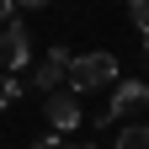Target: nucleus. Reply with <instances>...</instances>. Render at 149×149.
<instances>
[{"label": "nucleus", "instance_id": "obj_11", "mask_svg": "<svg viewBox=\"0 0 149 149\" xmlns=\"http://www.w3.org/2000/svg\"><path fill=\"white\" fill-rule=\"evenodd\" d=\"M16 6H48V0H16Z\"/></svg>", "mask_w": 149, "mask_h": 149}, {"label": "nucleus", "instance_id": "obj_5", "mask_svg": "<svg viewBox=\"0 0 149 149\" xmlns=\"http://www.w3.org/2000/svg\"><path fill=\"white\" fill-rule=\"evenodd\" d=\"M43 112H48V123L59 128V133H69V128H80V96L64 85V91H53V96H43Z\"/></svg>", "mask_w": 149, "mask_h": 149}, {"label": "nucleus", "instance_id": "obj_13", "mask_svg": "<svg viewBox=\"0 0 149 149\" xmlns=\"http://www.w3.org/2000/svg\"><path fill=\"white\" fill-rule=\"evenodd\" d=\"M74 149H96V144H74Z\"/></svg>", "mask_w": 149, "mask_h": 149}, {"label": "nucleus", "instance_id": "obj_9", "mask_svg": "<svg viewBox=\"0 0 149 149\" xmlns=\"http://www.w3.org/2000/svg\"><path fill=\"white\" fill-rule=\"evenodd\" d=\"M32 149H69V144H64V139H59V133H53V139H37V144H32Z\"/></svg>", "mask_w": 149, "mask_h": 149}, {"label": "nucleus", "instance_id": "obj_7", "mask_svg": "<svg viewBox=\"0 0 149 149\" xmlns=\"http://www.w3.org/2000/svg\"><path fill=\"white\" fill-rule=\"evenodd\" d=\"M128 16H133V27L149 37V0H128Z\"/></svg>", "mask_w": 149, "mask_h": 149}, {"label": "nucleus", "instance_id": "obj_1", "mask_svg": "<svg viewBox=\"0 0 149 149\" xmlns=\"http://www.w3.org/2000/svg\"><path fill=\"white\" fill-rule=\"evenodd\" d=\"M117 85V59L112 53H85V59L69 64V91L85 96V91H112Z\"/></svg>", "mask_w": 149, "mask_h": 149}, {"label": "nucleus", "instance_id": "obj_6", "mask_svg": "<svg viewBox=\"0 0 149 149\" xmlns=\"http://www.w3.org/2000/svg\"><path fill=\"white\" fill-rule=\"evenodd\" d=\"M117 149H149V123H144V117L128 123L123 133H117Z\"/></svg>", "mask_w": 149, "mask_h": 149}, {"label": "nucleus", "instance_id": "obj_4", "mask_svg": "<svg viewBox=\"0 0 149 149\" xmlns=\"http://www.w3.org/2000/svg\"><path fill=\"white\" fill-rule=\"evenodd\" d=\"M27 59H32V37H27V27H22V22H6V32H0V69H16V74H22Z\"/></svg>", "mask_w": 149, "mask_h": 149}, {"label": "nucleus", "instance_id": "obj_2", "mask_svg": "<svg viewBox=\"0 0 149 149\" xmlns=\"http://www.w3.org/2000/svg\"><path fill=\"white\" fill-rule=\"evenodd\" d=\"M139 107H149V85H144V80H117V85H112V101H107V112H101V128L123 123L128 112H139Z\"/></svg>", "mask_w": 149, "mask_h": 149}, {"label": "nucleus", "instance_id": "obj_8", "mask_svg": "<svg viewBox=\"0 0 149 149\" xmlns=\"http://www.w3.org/2000/svg\"><path fill=\"white\" fill-rule=\"evenodd\" d=\"M22 91H27V85H16V80H11V74H0V107H11L16 96H22Z\"/></svg>", "mask_w": 149, "mask_h": 149}, {"label": "nucleus", "instance_id": "obj_10", "mask_svg": "<svg viewBox=\"0 0 149 149\" xmlns=\"http://www.w3.org/2000/svg\"><path fill=\"white\" fill-rule=\"evenodd\" d=\"M11 11H16V0H0V22H11Z\"/></svg>", "mask_w": 149, "mask_h": 149}, {"label": "nucleus", "instance_id": "obj_3", "mask_svg": "<svg viewBox=\"0 0 149 149\" xmlns=\"http://www.w3.org/2000/svg\"><path fill=\"white\" fill-rule=\"evenodd\" d=\"M69 64H74V59H69L59 43H53V48H48V59L37 64V74H32V91H43V96L64 91V85H69Z\"/></svg>", "mask_w": 149, "mask_h": 149}, {"label": "nucleus", "instance_id": "obj_12", "mask_svg": "<svg viewBox=\"0 0 149 149\" xmlns=\"http://www.w3.org/2000/svg\"><path fill=\"white\" fill-rule=\"evenodd\" d=\"M144 59H149V37H144Z\"/></svg>", "mask_w": 149, "mask_h": 149}]
</instances>
